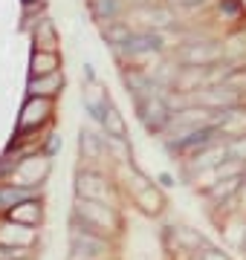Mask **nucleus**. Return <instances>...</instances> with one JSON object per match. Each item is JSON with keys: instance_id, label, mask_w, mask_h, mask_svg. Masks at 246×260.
<instances>
[{"instance_id": "9d476101", "label": "nucleus", "mask_w": 246, "mask_h": 260, "mask_svg": "<svg viewBox=\"0 0 246 260\" xmlns=\"http://www.w3.org/2000/svg\"><path fill=\"white\" fill-rule=\"evenodd\" d=\"M229 159V153H226V145H208V148H203V150H197V156L191 159L194 162V171H208V168H218V165H223Z\"/></svg>"}, {"instance_id": "4468645a", "label": "nucleus", "mask_w": 246, "mask_h": 260, "mask_svg": "<svg viewBox=\"0 0 246 260\" xmlns=\"http://www.w3.org/2000/svg\"><path fill=\"white\" fill-rule=\"evenodd\" d=\"M32 188H18V185H0V211H12L18 203L32 200Z\"/></svg>"}, {"instance_id": "ddd939ff", "label": "nucleus", "mask_w": 246, "mask_h": 260, "mask_svg": "<svg viewBox=\"0 0 246 260\" xmlns=\"http://www.w3.org/2000/svg\"><path fill=\"white\" fill-rule=\"evenodd\" d=\"M9 220H12V223H20V225H35V223L41 220L38 203H32V200H23V203H18V205L9 211Z\"/></svg>"}, {"instance_id": "0eeeda50", "label": "nucleus", "mask_w": 246, "mask_h": 260, "mask_svg": "<svg viewBox=\"0 0 246 260\" xmlns=\"http://www.w3.org/2000/svg\"><path fill=\"white\" fill-rule=\"evenodd\" d=\"M78 197H81V200H90V203L110 205L113 191L107 188V182H104L99 174H81V177H78Z\"/></svg>"}, {"instance_id": "f8f14e48", "label": "nucleus", "mask_w": 246, "mask_h": 260, "mask_svg": "<svg viewBox=\"0 0 246 260\" xmlns=\"http://www.w3.org/2000/svg\"><path fill=\"white\" fill-rule=\"evenodd\" d=\"M49 107H52V104H49V99H44V102H41L38 95H35V99H32V102L26 104V110H23V119H20V130H29L32 124L44 121V119L49 116Z\"/></svg>"}, {"instance_id": "f3484780", "label": "nucleus", "mask_w": 246, "mask_h": 260, "mask_svg": "<svg viewBox=\"0 0 246 260\" xmlns=\"http://www.w3.org/2000/svg\"><path fill=\"white\" fill-rule=\"evenodd\" d=\"M93 15L99 20H113L122 15V0H93Z\"/></svg>"}, {"instance_id": "6e6552de", "label": "nucleus", "mask_w": 246, "mask_h": 260, "mask_svg": "<svg viewBox=\"0 0 246 260\" xmlns=\"http://www.w3.org/2000/svg\"><path fill=\"white\" fill-rule=\"evenodd\" d=\"M197 99L200 104H206V107H211V110H226V107H235L237 104V90L232 87V84H223V87H200L197 90Z\"/></svg>"}, {"instance_id": "f03ea898", "label": "nucleus", "mask_w": 246, "mask_h": 260, "mask_svg": "<svg viewBox=\"0 0 246 260\" xmlns=\"http://www.w3.org/2000/svg\"><path fill=\"white\" fill-rule=\"evenodd\" d=\"M139 116H142L145 127L151 130V133H162V130L171 124V104L168 99L162 95V90H157L153 95H145L139 99Z\"/></svg>"}, {"instance_id": "2eb2a0df", "label": "nucleus", "mask_w": 246, "mask_h": 260, "mask_svg": "<svg viewBox=\"0 0 246 260\" xmlns=\"http://www.w3.org/2000/svg\"><path fill=\"white\" fill-rule=\"evenodd\" d=\"M237 188H240V174L223 179V182H218V185H211V188H208V197H211L214 203H223L226 197H235L237 194Z\"/></svg>"}, {"instance_id": "4be33fe9", "label": "nucleus", "mask_w": 246, "mask_h": 260, "mask_svg": "<svg viewBox=\"0 0 246 260\" xmlns=\"http://www.w3.org/2000/svg\"><path fill=\"white\" fill-rule=\"evenodd\" d=\"M226 153L232 162H246V136H235L232 142H226Z\"/></svg>"}, {"instance_id": "a211bd4d", "label": "nucleus", "mask_w": 246, "mask_h": 260, "mask_svg": "<svg viewBox=\"0 0 246 260\" xmlns=\"http://www.w3.org/2000/svg\"><path fill=\"white\" fill-rule=\"evenodd\" d=\"M32 73H35V75L58 73V58H55V52H38V55L32 58Z\"/></svg>"}, {"instance_id": "393cba45", "label": "nucleus", "mask_w": 246, "mask_h": 260, "mask_svg": "<svg viewBox=\"0 0 246 260\" xmlns=\"http://www.w3.org/2000/svg\"><path fill=\"white\" fill-rule=\"evenodd\" d=\"M206 0H171V6H180V9H194V6H203Z\"/></svg>"}, {"instance_id": "20e7f679", "label": "nucleus", "mask_w": 246, "mask_h": 260, "mask_svg": "<svg viewBox=\"0 0 246 260\" xmlns=\"http://www.w3.org/2000/svg\"><path fill=\"white\" fill-rule=\"evenodd\" d=\"M220 133H223V127H220L218 121H214V124L197 127V130H191V133L174 136V142H171L168 148H171V150H177V153H189V150H203V148H208V145H214V139H218Z\"/></svg>"}, {"instance_id": "5701e85b", "label": "nucleus", "mask_w": 246, "mask_h": 260, "mask_svg": "<svg viewBox=\"0 0 246 260\" xmlns=\"http://www.w3.org/2000/svg\"><path fill=\"white\" fill-rule=\"evenodd\" d=\"M220 15H223V18H237V15H240V3H237V0H220Z\"/></svg>"}, {"instance_id": "1a4fd4ad", "label": "nucleus", "mask_w": 246, "mask_h": 260, "mask_svg": "<svg viewBox=\"0 0 246 260\" xmlns=\"http://www.w3.org/2000/svg\"><path fill=\"white\" fill-rule=\"evenodd\" d=\"M220 58V47L218 44H211V41H206V44H189V47L180 52V61L189 67H203V64H214Z\"/></svg>"}, {"instance_id": "7ed1b4c3", "label": "nucleus", "mask_w": 246, "mask_h": 260, "mask_svg": "<svg viewBox=\"0 0 246 260\" xmlns=\"http://www.w3.org/2000/svg\"><path fill=\"white\" fill-rule=\"evenodd\" d=\"M214 121H223V116H214V110L211 107H206V104H191V107H186V110L174 113L171 116V124L168 127L177 130V136H182V133H191V130L197 127H206V124H214Z\"/></svg>"}, {"instance_id": "dca6fc26", "label": "nucleus", "mask_w": 246, "mask_h": 260, "mask_svg": "<svg viewBox=\"0 0 246 260\" xmlns=\"http://www.w3.org/2000/svg\"><path fill=\"white\" fill-rule=\"evenodd\" d=\"M102 121H104V127H107V133H110V139H125V121L119 119V113H116L113 104H107L102 113Z\"/></svg>"}, {"instance_id": "423d86ee", "label": "nucleus", "mask_w": 246, "mask_h": 260, "mask_svg": "<svg viewBox=\"0 0 246 260\" xmlns=\"http://www.w3.org/2000/svg\"><path fill=\"white\" fill-rule=\"evenodd\" d=\"M162 47H165V38H162L157 29H145V32H133L122 49L128 55L139 58V55H157Z\"/></svg>"}, {"instance_id": "9b49d317", "label": "nucleus", "mask_w": 246, "mask_h": 260, "mask_svg": "<svg viewBox=\"0 0 246 260\" xmlns=\"http://www.w3.org/2000/svg\"><path fill=\"white\" fill-rule=\"evenodd\" d=\"M61 90V73H47V75H35L29 81V93L32 95H44V99H52V95Z\"/></svg>"}, {"instance_id": "39448f33", "label": "nucleus", "mask_w": 246, "mask_h": 260, "mask_svg": "<svg viewBox=\"0 0 246 260\" xmlns=\"http://www.w3.org/2000/svg\"><path fill=\"white\" fill-rule=\"evenodd\" d=\"M104 251H107V240L102 234L87 232L76 223V232H73V254H76V260H102Z\"/></svg>"}, {"instance_id": "aec40b11", "label": "nucleus", "mask_w": 246, "mask_h": 260, "mask_svg": "<svg viewBox=\"0 0 246 260\" xmlns=\"http://www.w3.org/2000/svg\"><path fill=\"white\" fill-rule=\"evenodd\" d=\"M136 203L142 205V208H145L148 214H157V211L162 208L160 194H157V191H153L151 185H148V188H142V191H136Z\"/></svg>"}, {"instance_id": "412c9836", "label": "nucleus", "mask_w": 246, "mask_h": 260, "mask_svg": "<svg viewBox=\"0 0 246 260\" xmlns=\"http://www.w3.org/2000/svg\"><path fill=\"white\" fill-rule=\"evenodd\" d=\"M133 35V29H128V26H122V23H113L110 29H104V38L113 44V47H119L122 49L125 44H128V38Z\"/></svg>"}, {"instance_id": "6ab92c4d", "label": "nucleus", "mask_w": 246, "mask_h": 260, "mask_svg": "<svg viewBox=\"0 0 246 260\" xmlns=\"http://www.w3.org/2000/svg\"><path fill=\"white\" fill-rule=\"evenodd\" d=\"M139 18H142L151 29H157V26H171V23H174V18H171L168 9H145V12H139Z\"/></svg>"}, {"instance_id": "f257e3e1", "label": "nucleus", "mask_w": 246, "mask_h": 260, "mask_svg": "<svg viewBox=\"0 0 246 260\" xmlns=\"http://www.w3.org/2000/svg\"><path fill=\"white\" fill-rule=\"evenodd\" d=\"M76 223H81V229L87 232H96L107 237V234L116 232V214L110 205L104 203H90V200H78V211H76Z\"/></svg>"}, {"instance_id": "a878e982", "label": "nucleus", "mask_w": 246, "mask_h": 260, "mask_svg": "<svg viewBox=\"0 0 246 260\" xmlns=\"http://www.w3.org/2000/svg\"><path fill=\"white\" fill-rule=\"evenodd\" d=\"M200 260H229V257H226V254H220V251H206Z\"/></svg>"}, {"instance_id": "bb28decb", "label": "nucleus", "mask_w": 246, "mask_h": 260, "mask_svg": "<svg viewBox=\"0 0 246 260\" xmlns=\"http://www.w3.org/2000/svg\"><path fill=\"white\" fill-rule=\"evenodd\" d=\"M243 246H246V237H243Z\"/></svg>"}, {"instance_id": "b1692460", "label": "nucleus", "mask_w": 246, "mask_h": 260, "mask_svg": "<svg viewBox=\"0 0 246 260\" xmlns=\"http://www.w3.org/2000/svg\"><path fill=\"white\" fill-rule=\"evenodd\" d=\"M81 148H84V153L87 150H90V156H99V142H96V136H90V133H84V136H81Z\"/></svg>"}]
</instances>
